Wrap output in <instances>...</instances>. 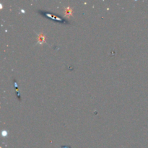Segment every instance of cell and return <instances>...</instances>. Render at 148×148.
Listing matches in <instances>:
<instances>
[{"mask_svg": "<svg viewBox=\"0 0 148 148\" xmlns=\"http://www.w3.org/2000/svg\"><path fill=\"white\" fill-rule=\"evenodd\" d=\"M38 43L40 45H43V43H46V36L43 34V32H40L38 35Z\"/></svg>", "mask_w": 148, "mask_h": 148, "instance_id": "6da1fadb", "label": "cell"}, {"mask_svg": "<svg viewBox=\"0 0 148 148\" xmlns=\"http://www.w3.org/2000/svg\"><path fill=\"white\" fill-rule=\"evenodd\" d=\"M64 15L65 16H72L73 15V10L71 7H68L64 8Z\"/></svg>", "mask_w": 148, "mask_h": 148, "instance_id": "7a4b0ae2", "label": "cell"}, {"mask_svg": "<svg viewBox=\"0 0 148 148\" xmlns=\"http://www.w3.org/2000/svg\"><path fill=\"white\" fill-rule=\"evenodd\" d=\"M1 135H2L3 137H7V131H2L1 132Z\"/></svg>", "mask_w": 148, "mask_h": 148, "instance_id": "3957f363", "label": "cell"}]
</instances>
